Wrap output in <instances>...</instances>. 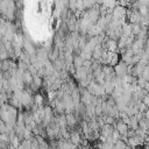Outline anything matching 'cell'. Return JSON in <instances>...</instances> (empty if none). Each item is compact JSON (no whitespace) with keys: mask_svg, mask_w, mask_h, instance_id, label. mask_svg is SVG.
Wrapping results in <instances>:
<instances>
[{"mask_svg":"<svg viewBox=\"0 0 149 149\" xmlns=\"http://www.w3.org/2000/svg\"><path fill=\"white\" fill-rule=\"evenodd\" d=\"M84 61H85V59H84L80 55H74V57H73V65H74V68L77 69V68L83 66Z\"/></svg>","mask_w":149,"mask_h":149,"instance_id":"52a82bcc","label":"cell"},{"mask_svg":"<svg viewBox=\"0 0 149 149\" xmlns=\"http://www.w3.org/2000/svg\"><path fill=\"white\" fill-rule=\"evenodd\" d=\"M10 68V58L3 59L1 63V71H8Z\"/></svg>","mask_w":149,"mask_h":149,"instance_id":"ba28073f","label":"cell"},{"mask_svg":"<svg viewBox=\"0 0 149 149\" xmlns=\"http://www.w3.org/2000/svg\"><path fill=\"white\" fill-rule=\"evenodd\" d=\"M114 72H115V76L118 78H121L122 79V78H125L128 74V72H129V65L121 59V61H119L114 65Z\"/></svg>","mask_w":149,"mask_h":149,"instance_id":"7a4b0ae2","label":"cell"},{"mask_svg":"<svg viewBox=\"0 0 149 149\" xmlns=\"http://www.w3.org/2000/svg\"><path fill=\"white\" fill-rule=\"evenodd\" d=\"M22 80H23L24 85L28 86L29 84H31V83L34 81V74H33L30 71L26 70V71L23 72V74H22Z\"/></svg>","mask_w":149,"mask_h":149,"instance_id":"8992f818","label":"cell"},{"mask_svg":"<svg viewBox=\"0 0 149 149\" xmlns=\"http://www.w3.org/2000/svg\"><path fill=\"white\" fill-rule=\"evenodd\" d=\"M127 147H128L127 142L125 140H122V139L116 140L115 143H114V148H127Z\"/></svg>","mask_w":149,"mask_h":149,"instance_id":"9c48e42d","label":"cell"},{"mask_svg":"<svg viewBox=\"0 0 149 149\" xmlns=\"http://www.w3.org/2000/svg\"><path fill=\"white\" fill-rule=\"evenodd\" d=\"M86 90H87L90 93H92L93 95H95V97H102V95L106 93L104 86H102L101 84H99L98 81H95L94 79L90 81V84L86 86Z\"/></svg>","mask_w":149,"mask_h":149,"instance_id":"6da1fadb","label":"cell"},{"mask_svg":"<svg viewBox=\"0 0 149 149\" xmlns=\"http://www.w3.org/2000/svg\"><path fill=\"white\" fill-rule=\"evenodd\" d=\"M65 118H66V123H68V127L69 129H73L77 123H78V119L74 114V112H69V113H65Z\"/></svg>","mask_w":149,"mask_h":149,"instance_id":"277c9868","label":"cell"},{"mask_svg":"<svg viewBox=\"0 0 149 149\" xmlns=\"http://www.w3.org/2000/svg\"><path fill=\"white\" fill-rule=\"evenodd\" d=\"M104 45L106 47V49L108 51H118V40H115V38H111V37L106 36V38L104 41Z\"/></svg>","mask_w":149,"mask_h":149,"instance_id":"5b68a950","label":"cell"},{"mask_svg":"<svg viewBox=\"0 0 149 149\" xmlns=\"http://www.w3.org/2000/svg\"><path fill=\"white\" fill-rule=\"evenodd\" d=\"M1 63H2V61L0 59V70H1Z\"/></svg>","mask_w":149,"mask_h":149,"instance_id":"30bf717a","label":"cell"},{"mask_svg":"<svg viewBox=\"0 0 149 149\" xmlns=\"http://www.w3.org/2000/svg\"><path fill=\"white\" fill-rule=\"evenodd\" d=\"M127 12H128V10L126 9L125 6H122V5H116V6L113 8V10H112V15H113L114 19H118V20L123 21V20L127 17Z\"/></svg>","mask_w":149,"mask_h":149,"instance_id":"3957f363","label":"cell"}]
</instances>
